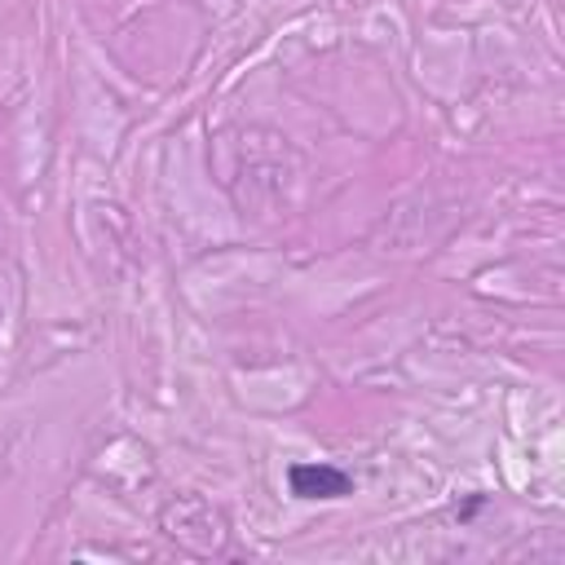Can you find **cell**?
I'll return each mask as SVG.
<instances>
[{
	"instance_id": "obj_1",
	"label": "cell",
	"mask_w": 565,
	"mask_h": 565,
	"mask_svg": "<svg viewBox=\"0 0 565 565\" xmlns=\"http://www.w3.org/2000/svg\"><path fill=\"white\" fill-rule=\"evenodd\" d=\"M287 486L296 499H345V495H354V473L336 469V464H292Z\"/></svg>"
}]
</instances>
